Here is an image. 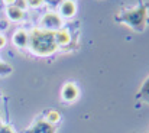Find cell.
<instances>
[{
    "mask_svg": "<svg viewBox=\"0 0 149 133\" xmlns=\"http://www.w3.org/2000/svg\"><path fill=\"white\" fill-rule=\"evenodd\" d=\"M138 98L143 103H146L149 106V75L146 77V80L142 83L141 88L138 91Z\"/></svg>",
    "mask_w": 149,
    "mask_h": 133,
    "instance_id": "cell-10",
    "label": "cell"
},
{
    "mask_svg": "<svg viewBox=\"0 0 149 133\" xmlns=\"http://www.w3.org/2000/svg\"><path fill=\"white\" fill-rule=\"evenodd\" d=\"M58 6H59V13L58 15L61 17L70 19V17L75 16V13H77V4L72 0H62Z\"/></svg>",
    "mask_w": 149,
    "mask_h": 133,
    "instance_id": "cell-5",
    "label": "cell"
},
{
    "mask_svg": "<svg viewBox=\"0 0 149 133\" xmlns=\"http://www.w3.org/2000/svg\"><path fill=\"white\" fill-rule=\"evenodd\" d=\"M45 4V0H26V6L32 7V9H38L42 7Z\"/></svg>",
    "mask_w": 149,
    "mask_h": 133,
    "instance_id": "cell-12",
    "label": "cell"
},
{
    "mask_svg": "<svg viewBox=\"0 0 149 133\" xmlns=\"http://www.w3.org/2000/svg\"><path fill=\"white\" fill-rule=\"evenodd\" d=\"M12 72V67L6 62H1L0 61V75H7Z\"/></svg>",
    "mask_w": 149,
    "mask_h": 133,
    "instance_id": "cell-13",
    "label": "cell"
},
{
    "mask_svg": "<svg viewBox=\"0 0 149 133\" xmlns=\"http://www.w3.org/2000/svg\"><path fill=\"white\" fill-rule=\"evenodd\" d=\"M39 28L41 29H45V31L55 32V31H58V29L62 28V17L58 13H55V12H47L42 16V19H41Z\"/></svg>",
    "mask_w": 149,
    "mask_h": 133,
    "instance_id": "cell-3",
    "label": "cell"
},
{
    "mask_svg": "<svg viewBox=\"0 0 149 133\" xmlns=\"http://www.w3.org/2000/svg\"><path fill=\"white\" fill-rule=\"evenodd\" d=\"M25 133H55V126L48 123L45 119H39Z\"/></svg>",
    "mask_w": 149,
    "mask_h": 133,
    "instance_id": "cell-4",
    "label": "cell"
},
{
    "mask_svg": "<svg viewBox=\"0 0 149 133\" xmlns=\"http://www.w3.org/2000/svg\"><path fill=\"white\" fill-rule=\"evenodd\" d=\"M0 133H15L12 130V127L10 126H6V125H3L1 127H0Z\"/></svg>",
    "mask_w": 149,
    "mask_h": 133,
    "instance_id": "cell-15",
    "label": "cell"
},
{
    "mask_svg": "<svg viewBox=\"0 0 149 133\" xmlns=\"http://www.w3.org/2000/svg\"><path fill=\"white\" fill-rule=\"evenodd\" d=\"M9 28V20H0V29H7Z\"/></svg>",
    "mask_w": 149,
    "mask_h": 133,
    "instance_id": "cell-16",
    "label": "cell"
},
{
    "mask_svg": "<svg viewBox=\"0 0 149 133\" xmlns=\"http://www.w3.org/2000/svg\"><path fill=\"white\" fill-rule=\"evenodd\" d=\"M54 35H55V44L56 46L59 48H62V46H67V45L71 42V33L67 31V29H58V31H55L54 32Z\"/></svg>",
    "mask_w": 149,
    "mask_h": 133,
    "instance_id": "cell-8",
    "label": "cell"
},
{
    "mask_svg": "<svg viewBox=\"0 0 149 133\" xmlns=\"http://www.w3.org/2000/svg\"><path fill=\"white\" fill-rule=\"evenodd\" d=\"M3 3H4L6 6H13V4L16 3V0H3Z\"/></svg>",
    "mask_w": 149,
    "mask_h": 133,
    "instance_id": "cell-17",
    "label": "cell"
},
{
    "mask_svg": "<svg viewBox=\"0 0 149 133\" xmlns=\"http://www.w3.org/2000/svg\"><path fill=\"white\" fill-rule=\"evenodd\" d=\"M15 6L19 7V9H22V10H25V9L28 7V6H26V0H16Z\"/></svg>",
    "mask_w": 149,
    "mask_h": 133,
    "instance_id": "cell-14",
    "label": "cell"
},
{
    "mask_svg": "<svg viewBox=\"0 0 149 133\" xmlns=\"http://www.w3.org/2000/svg\"><path fill=\"white\" fill-rule=\"evenodd\" d=\"M6 16H7V20L9 22H20L25 16V10L16 7L15 4L13 6H7L6 7Z\"/></svg>",
    "mask_w": 149,
    "mask_h": 133,
    "instance_id": "cell-9",
    "label": "cell"
},
{
    "mask_svg": "<svg viewBox=\"0 0 149 133\" xmlns=\"http://www.w3.org/2000/svg\"><path fill=\"white\" fill-rule=\"evenodd\" d=\"M13 44L19 48H26L28 42H29V32H26L25 29H17L15 33H13V38H12Z\"/></svg>",
    "mask_w": 149,
    "mask_h": 133,
    "instance_id": "cell-7",
    "label": "cell"
},
{
    "mask_svg": "<svg viewBox=\"0 0 149 133\" xmlns=\"http://www.w3.org/2000/svg\"><path fill=\"white\" fill-rule=\"evenodd\" d=\"M61 97L64 101L67 103H71L74 100H77L78 97V87L74 84V83H67L64 84V87L61 90Z\"/></svg>",
    "mask_w": 149,
    "mask_h": 133,
    "instance_id": "cell-6",
    "label": "cell"
},
{
    "mask_svg": "<svg viewBox=\"0 0 149 133\" xmlns=\"http://www.w3.org/2000/svg\"><path fill=\"white\" fill-rule=\"evenodd\" d=\"M3 126V123H1V114H0V127Z\"/></svg>",
    "mask_w": 149,
    "mask_h": 133,
    "instance_id": "cell-20",
    "label": "cell"
},
{
    "mask_svg": "<svg viewBox=\"0 0 149 133\" xmlns=\"http://www.w3.org/2000/svg\"><path fill=\"white\" fill-rule=\"evenodd\" d=\"M45 120H47L48 123H51V125L55 126V123H58V122L61 120V114H59L56 110H49V111H47Z\"/></svg>",
    "mask_w": 149,
    "mask_h": 133,
    "instance_id": "cell-11",
    "label": "cell"
},
{
    "mask_svg": "<svg viewBox=\"0 0 149 133\" xmlns=\"http://www.w3.org/2000/svg\"><path fill=\"white\" fill-rule=\"evenodd\" d=\"M45 1H48V3H51V4H59L62 0H45Z\"/></svg>",
    "mask_w": 149,
    "mask_h": 133,
    "instance_id": "cell-19",
    "label": "cell"
},
{
    "mask_svg": "<svg viewBox=\"0 0 149 133\" xmlns=\"http://www.w3.org/2000/svg\"><path fill=\"white\" fill-rule=\"evenodd\" d=\"M4 44H6V38H4L3 35H0V48L4 46Z\"/></svg>",
    "mask_w": 149,
    "mask_h": 133,
    "instance_id": "cell-18",
    "label": "cell"
},
{
    "mask_svg": "<svg viewBox=\"0 0 149 133\" xmlns=\"http://www.w3.org/2000/svg\"><path fill=\"white\" fill-rule=\"evenodd\" d=\"M28 48L31 49L32 54L38 56H49L58 49V46L55 44L54 32L41 29V28H33L29 32Z\"/></svg>",
    "mask_w": 149,
    "mask_h": 133,
    "instance_id": "cell-2",
    "label": "cell"
},
{
    "mask_svg": "<svg viewBox=\"0 0 149 133\" xmlns=\"http://www.w3.org/2000/svg\"><path fill=\"white\" fill-rule=\"evenodd\" d=\"M148 4L141 1L130 9H125V10H120L119 13H116L114 20L117 23L129 26L135 32H143L148 25Z\"/></svg>",
    "mask_w": 149,
    "mask_h": 133,
    "instance_id": "cell-1",
    "label": "cell"
}]
</instances>
